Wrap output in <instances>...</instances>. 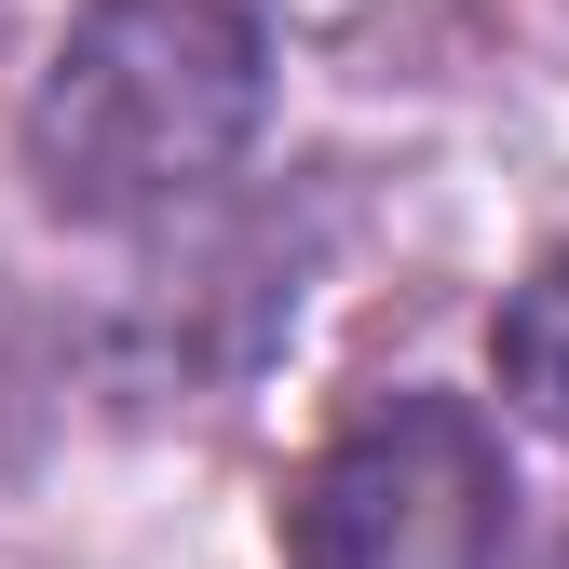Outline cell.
Returning a JSON list of instances; mask_svg holds the SVG:
<instances>
[{
  "instance_id": "6da1fadb",
  "label": "cell",
  "mask_w": 569,
  "mask_h": 569,
  "mask_svg": "<svg viewBox=\"0 0 569 569\" xmlns=\"http://www.w3.org/2000/svg\"><path fill=\"white\" fill-rule=\"evenodd\" d=\"M271 54L231 0H96L28 96V177L54 218L122 231L218 190L258 150Z\"/></svg>"
},
{
  "instance_id": "7a4b0ae2",
  "label": "cell",
  "mask_w": 569,
  "mask_h": 569,
  "mask_svg": "<svg viewBox=\"0 0 569 569\" xmlns=\"http://www.w3.org/2000/svg\"><path fill=\"white\" fill-rule=\"evenodd\" d=\"M516 488L461 393H380L284 502V569H502Z\"/></svg>"
},
{
  "instance_id": "3957f363",
  "label": "cell",
  "mask_w": 569,
  "mask_h": 569,
  "mask_svg": "<svg viewBox=\"0 0 569 569\" xmlns=\"http://www.w3.org/2000/svg\"><path fill=\"white\" fill-rule=\"evenodd\" d=\"M488 367H502V393L542 435H569V244L529 258V284L502 299V326H488Z\"/></svg>"
},
{
  "instance_id": "277c9868",
  "label": "cell",
  "mask_w": 569,
  "mask_h": 569,
  "mask_svg": "<svg viewBox=\"0 0 569 569\" xmlns=\"http://www.w3.org/2000/svg\"><path fill=\"white\" fill-rule=\"evenodd\" d=\"M41 380H54V339L28 299H0V461L28 448V420H41Z\"/></svg>"
},
{
  "instance_id": "5b68a950",
  "label": "cell",
  "mask_w": 569,
  "mask_h": 569,
  "mask_svg": "<svg viewBox=\"0 0 569 569\" xmlns=\"http://www.w3.org/2000/svg\"><path fill=\"white\" fill-rule=\"evenodd\" d=\"M556 569H569V556H556Z\"/></svg>"
}]
</instances>
